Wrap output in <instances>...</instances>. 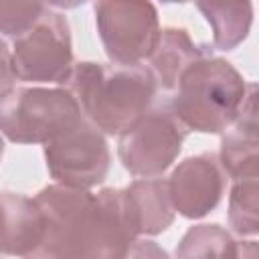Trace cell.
Here are the masks:
<instances>
[{
  "instance_id": "d6986e66",
  "label": "cell",
  "mask_w": 259,
  "mask_h": 259,
  "mask_svg": "<svg viewBox=\"0 0 259 259\" xmlns=\"http://www.w3.org/2000/svg\"><path fill=\"white\" fill-rule=\"evenodd\" d=\"M49 6H55V8H65V10H69V8H77V6H81V4H85L87 0H45Z\"/></svg>"
},
{
  "instance_id": "9c48e42d",
  "label": "cell",
  "mask_w": 259,
  "mask_h": 259,
  "mask_svg": "<svg viewBox=\"0 0 259 259\" xmlns=\"http://www.w3.org/2000/svg\"><path fill=\"white\" fill-rule=\"evenodd\" d=\"M221 160L214 154H198L180 162L168 178L174 208L186 219H200L210 212L225 190Z\"/></svg>"
},
{
  "instance_id": "4fadbf2b",
  "label": "cell",
  "mask_w": 259,
  "mask_h": 259,
  "mask_svg": "<svg viewBox=\"0 0 259 259\" xmlns=\"http://www.w3.org/2000/svg\"><path fill=\"white\" fill-rule=\"evenodd\" d=\"M198 10L204 14L212 26L214 47L221 51H231L239 47L253 22L251 0H194Z\"/></svg>"
},
{
  "instance_id": "5b68a950",
  "label": "cell",
  "mask_w": 259,
  "mask_h": 259,
  "mask_svg": "<svg viewBox=\"0 0 259 259\" xmlns=\"http://www.w3.org/2000/svg\"><path fill=\"white\" fill-rule=\"evenodd\" d=\"M85 119L67 87H12L2 93V134L16 144H47Z\"/></svg>"
},
{
  "instance_id": "30bf717a",
  "label": "cell",
  "mask_w": 259,
  "mask_h": 259,
  "mask_svg": "<svg viewBox=\"0 0 259 259\" xmlns=\"http://www.w3.org/2000/svg\"><path fill=\"white\" fill-rule=\"evenodd\" d=\"M2 217V253L22 257L36 255L45 237L42 214L36 200L24 194L4 192Z\"/></svg>"
},
{
  "instance_id": "ffe728a7",
  "label": "cell",
  "mask_w": 259,
  "mask_h": 259,
  "mask_svg": "<svg viewBox=\"0 0 259 259\" xmlns=\"http://www.w3.org/2000/svg\"><path fill=\"white\" fill-rule=\"evenodd\" d=\"M162 2H188V0H162Z\"/></svg>"
},
{
  "instance_id": "ba28073f",
  "label": "cell",
  "mask_w": 259,
  "mask_h": 259,
  "mask_svg": "<svg viewBox=\"0 0 259 259\" xmlns=\"http://www.w3.org/2000/svg\"><path fill=\"white\" fill-rule=\"evenodd\" d=\"M49 174L59 182L75 188H93L101 184L109 170V148L89 117L73 130L45 144Z\"/></svg>"
},
{
  "instance_id": "5bb4252c",
  "label": "cell",
  "mask_w": 259,
  "mask_h": 259,
  "mask_svg": "<svg viewBox=\"0 0 259 259\" xmlns=\"http://www.w3.org/2000/svg\"><path fill=\"white\" fill-rule=\"evenodd\" d=\"M229 223L239 235L259 233V174L233 180L229 196Z\"/></svg>"
},
{
  "instance_id": "6da1fadb",
  "label": "cell",
  "mask_w": 259,
  "mask_h": 259,
  "mask_svg": "<svg viewBox=\"0 0 259 259\" xmlns=\"http://www.w3.org/2000/svg\"><path fill=\"white\" fill-rule=\"evenodd\" d=\"M45 225L36 257H123L136 243L125 192L51 184L34 196Z\"/></svg>"
},
{
  "instance_id": "9a60e30c",
  "label": "cell",
  "mask_w": 259,
  "mask_h": 259,
  "mask_svg": "<svg viewBox=\"0 0 259 259\" xmlns=\"http://www.w3.org/2000/svg\"><path fill=\"white\" fill-rule=\"evenodd\" d=\"M237 253L239 241H233L231 235L219 225L192 227L180 241V247L176 249V255L180 257H237Z\"/></svg>"
},
{
  "instance_id": "e0dca14e",
  "label": "cell",
  "mask_w": 259,
  "mask_h": 259,
  "mask_svg": "<svg viewBox=\"0 0 259 259\" xmlns=\"http://www.w3.org/2000/svg\"><path fill=\"white\" fill-rule=\"evenodd\" d=\"M45 0H0V26L4 36L26 32L47 10Z\"/></svg>"
},
{
  "instance_id": "52a82bcc",
  "label": "cell",
  "mask_w": 259,
  "mask_h": 259,
  "mask_svg": "<svg viewBox=\"0 0 259 259\" xmlns=\"http://www.w3.org/2000/svg\"><path fill=\"white\" fill-rule=\"evenodd\" d=\"M188 132L166 101L152 107L132 130L119 136V160L134 176H160L180 154Z\"/></svg>"
},
{
  "instance_id": "8fae6325",
  "label": "cell",
  "mask_w": 259,
  "mask_h": 259,
  "mask_svg": "<svg viewBox=\"0 0 259 259\" xmlns=\"http://www.w3.org/2000/svg\"><path fill=\"white\" fill-rule=\"evenodd\" d=\"M125 192L127 210L136 235H158L174 221V204L168 190V180L150 176L132 182Z\"/></svg>"
},
{
  "instance_id": "277c9868",
  "label": "cell",
  "mask_w": 259,
  "mask_h": 259,
  "mask_svg": "<svg viewBox=\"0 0 259 259\" xmlns=\"http://www.w3.org/2000/svg\"><path fill=\"white\" fill-rule=\"evenodd\" d=\"M73 69L71 32L63 14L47 10L26 32L2 42V93L12 89L10 73L20 81L63 83Z\"/></svg>"
},
{
  "instance_id": "7a4b0ae2",
  "label": "cell",
  "mask_w": 259,
  "mask_h": 259,
  "mask_svg": "<svg viewBox=\"0 0 259 259\" xmlns=\"http://www.w3.org/2000/svg\"><path fill=\"white\" fill-rule=\"evenodd\" d=\"M79 101L85 117L111 136L132 130L150 109L160 89L150 67L77 63L61 83Z\"/></svg>"
},
{
  "instance_id": "7c38bea8",
  "label": "cell",
  "mask_w": 259,
  "mask_h": 259,
  "mask_svg": "<svg viewBox=\"0 0 259 259\" xmlns=\"http://www.w3.org/2000/svg\"><path fill=\"white\" fill-rule=\"evenodd\" d=\"M206 51L208 47H196L184 28H176V26L164 28L158 49L150 57V69L154 71L160 89L174 91L186 67L192 65Z\"/></svg>"
},
{
  "instance_id": "3957f363",
  "label": "cell",
  "mask_w": 259,
  "mask_h": 259,
  "mask_svg": "<svg viewBox=\"0 0 259 259\" xmlns=\"http://www.w3.org/2000/svg\"><path fill=\"white\" fill-rule=\"evenodd\" d=\"M245 87L241 73L208 49L180 75L168 103L188 130L219 134L233 123Z\"/></svg>"
},
{
  "instance_id": "8992f818",
  "label": "cell",
  "mask_w": 259,
  "mask_h": 259,
  "mask_svg": "<svg viewBox=\"0 0 259 259\" xmlns=\"http://www.w3.org/2000/svg\"><path fill=\"white\" fill-rule=\"evenodd\" d=\"M95 22L107 57L119 65L150 59L162 36L150 0H95Z\"/></svg>"
},
{
  "instance_id": "ac0fdd59",
  "label": "cell",
  "mask_w": 259,
  "mask_h": 259,
  "mask_svg": "<svg viewBox=\"0 0 259 259\" xmlns=\"http://www.w3.org/2000/svg\"><path fill=\"white\" fill-rule=\"evenodd\" d=\"M231 132L247 138H259V83H249L245 87V95L233 119Z\"/></svg>"
},
{
  "instance_id": "2e32d148",
  "label": "cell",
  "mask_w": 259,
  "mask_h": 259,
  "mask_svg": "<svg viewBox=\"0 0 259 259\" xmlns=\"http://www.w3.org/2000/svg\"><path fill=\"white\" fill-rule=\"evenodd\" d=\"M219 160L231 180L259 174V138H247L235 132L225 134Z\"/></svg>"
}]
</instances>
